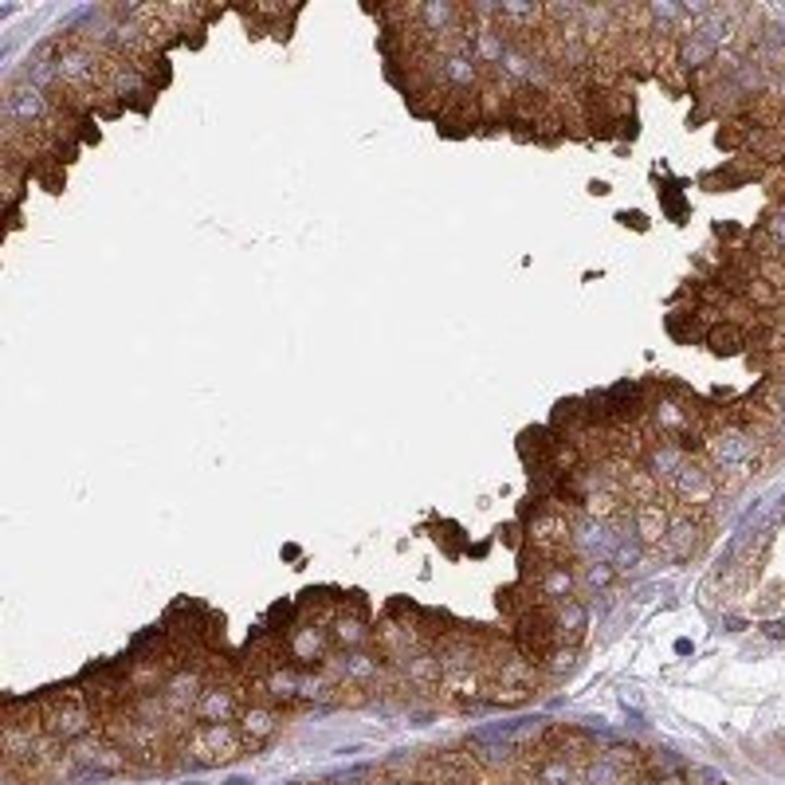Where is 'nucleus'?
Instances as JSON below:
<instances>
[{
  "label": "nucleus",
  "mask_w": 785,
  "mask_h": 785,
  "mask_svg": "<svg viewBox=\"0 0 785 785\" xmlns=\"http://www.w3.org/2000/svg\"><path fill=\"white\" fill-rule=\"evenodd\" d=\"M633 526H636V543L645 546H660L668 538V526H672V514L664 503H645L633 507Z\"/></svg>",
  "instance_id": "obj_8"
},
{
  "label": "nucleus",
  "mask_w": 785,
  "mask_h": 785,
  "mask_svg": "<svg viewBox=\"0 0 785 785\" xmlns=\"http://www.w3.org/2000/svg\"><path fill=\"white\" fill-rule=\"evenodd\" d=\"M774 409H777V412H785V382H777V385H774Z\"/></svg>",
  "instance_id": "obj_17"
},
{
  "label": "nucleus",
  "mask_w": 785,
  "mask_h": 785,
  "mask_svg": "<svg viewBox=\"0 0 785 785\" xmlns=\"http://www.w3.org/2000/svg\"><path fill=\"white\" fill-rule=\"evenodd\" d=\"M668 334L680 342V346H692V342H699V338H707V322H703V310L692 307V310H672V315L664 318Z\"/></svg>",
  "instance_id": "obj_10"
},
{
  "label": "nucleus",
  "mask_w": 785,
  "mask_h": 785,
  "mask_svg": "<svg viewBox=\"0 0 785 785\" xmlns=\"http://www.w3.org/2000/svg\"><path fill=\"white\" fill-rule=\"evenodd\" d=\"M377 785H417V782H401V777H382Z\"/></svg>",
  "instance_id": "obj_18"
},
{
  "label": "nucleus",
  "mask_w": 785,
  "mask_h": 785,
  "mask_svg": "<svg viewBox=\"0 0 785 785\" xmlns=\"http://www.w3.org/2000/svg\"><path fill=\"white\" fill-rule=\"evenodd\" d=\"M0 114H4V134H36L44 122L56 118V111H52V94L24 76L9 79Z\"/></svg>",
  "instance_id": "obj_1"
},
{
  "label": "nucleus",
  "mask_w": 785,
  "mask_h": 785,
  "mask_svg": "<svg viewBox=\"0 0 785 785\" xmlns=\"http://www.w3.org/2000/svg\"><path fill=\"white\" fill-rule=\"evenodd\" d=\"M554 633H558V645H573L581 648L589 633V605L581 598H570L554 605Z\"/></svg>",
  "instance_id": "obj_7"
},
{
  "label": "nucleus",
  "mask_w": 785,
  "mask_h": 785,
  "mask_svg": "<svg viewBox=\"0 0 785 785\" xmlns=\"http://www.w3.org/2000/svg\"><path fill=\"white\" fill-rule=\"evenodd\" d=\"M750 138H754V126H747V122H727L715 141H719V150L739 153V150H750Z\"/></svg>",
  "instance_id": "obj_13"
},
{
  "label": "nucleus",
  "mask_w": 785,
  "mask_h": 785,
  "mask_svg": "<svg viewBox=\"0 0 785 785\" xmlns=\"http://www.w3.org/2000/svg\"><path fill=\"white\" fill-rule=\"evenodd\" d=\"M578 581H581V589H589V593H605V589L617 581V566H613V561H581Z\"/></svg>",
  "instance_id": "obj_11"
},
{
  "label": "nucleus",
  "mask_w": 785,
  "mask_h": 785,
  "mask_svg": "<svg viewBox=\"0 0 785 785\" xmlns=\"http://www.w3.org/2000/svg\"><path fill=\"white\" fill-rule=\"evenodd\" d=\"M707 452L710 459L727 471H750L754 468V452H758V436L750 429H739V424H730V429L715 432L707 436Z\"/></svg>",
  "instance_id": "obj_3"
},
{
  "label": "nucleus",
  "mask_w": 785,
  "mask_h": 785,
  "mask_svg": "<svg viewBox=\"0 0 785 785\" xmlns=\"http://www.w3.org/2000/svg\"><path fill=\"white\" fill-rule=\"evenodd\" d=\"M668 487H672V496L680 499V503H707L710 496H715V476H710L707 464H699V459H683V468L675 471L672 479H668Z\"/></svg>",
  "instance_id": "obj_5"
},
{
  "label": "nucleus",
  "mask_w": 785,
  "mask_h": 785,
  "mask_svg": "<svg viewBox=\"0 0 785 785\" xmlns=\"http://www.w3.org/2000/svg\"><path fill=\"white\" fill-rule=\"evenodd\" d=\"M770 636H785V625H766Z\"/></svg>",
  "instance_id": "obj_19"
},
{
  "label": "nucleus",
  "mask_w": 785,
  "mask_h": 785,
  "mask_svg": "<svg viewBox=\"0 0 785 785\" xmlns=\"http://www.w3.org/2000/svg\"><path fill=\"white\" fill-rule=\"evenodd\" d=\"M243 703V680H213L205 683V692L193 707V723L196 727H220V723H236Z\"/></svg>",
  "instance_id": "obj_2"
},
{
  "label": "nucleus",
  "mask_w": 785,
  "mask_h": 785,
  "mask_svg": "<svg viewBox=\"0 0 785 785\" xmlns=\"http://www.w3.org/2000/svg\"><path fill=\"white\" fill-rule=\"evenodd\" d=\"M519 531H523V523H507V526H499V538H503L507 546H514V550H523V538H519Z\"/></svg>",
  "instance_id": "obj_14"
},
{
  "label": "nucleus",
  "mask_w": 785,
  "mask_h": 785,
  "mask_svg": "<svg viewBox=\"0 0 785 785\" xmlns=\"http://www.w3.org/2000/svg\"><path fill=\"white\" fill-rule=\"evenodd\" d=\"M538 668H543V675H550V680H561L566 672H573V668H578V648H573V645H558Z\"/></svg>",
  "instance_id": "obj_12"
},
{
  "label": "nucleus",
  "mask_w": 785,
  "mask_h": 785,
  "mask_svg": "<svg viewBox=\"0 0 785 785\" xmlns=\"http://www.w3.org/2000/svg\"><path fill=\"white\" fill-rule=\"evenodd\" d=\"M699 546H703V523H699V519H695L692 511L672 514V526H668V538H664L668 558L687 561V558H695V554H699Z\"/></svg>",
  "instance_id": "obj_6"
},
{
  "label": "nucleus",
  "mask_w": 785,
  "mask_h": 785,
  "mask_svg": "<svg viewBox=\"0 0 785 785\" xmlns=\"http://www.w3.org/2000/svg\"><path fill=\"white\" fill-rule=\"evenodd\" d=\"M715 236H727V240H735V236H742L739 225H715Z\"/></svg>",
  "instance_id": "obj_16"
},
{
  "label": "nucleus",
  "mask_w": 785,
  "mask_h": 785,
  "mask_svg": "<svg viewBox=\"0 0 785 785\" xmlns=\"http://www.w3.org/2000/svg\"><path fill=\"white\" fill-rule=\"evenodd\" d=\"M707 350L715 357H735V354H742V350L750 346V334H747V327L742 322H735V318H723V322H710V330H707Z\"/></svg>",
  "instance_id": "obj_9"
},
{
  "label": "nucleus",
  "mask_w": 785,
  "mask_h": 785,
  "mask_svg": "<svg viewBox=\"0 0 785 785\" xmlns=\"http://www.w3.org/2000/svg\"><path fill=\"white\" fill-rule=\"evenodd\" d=\"M283 727V710L272 707V703H248L236 719V730H240L243 754H260L268 742L280 735Z\"/></svg>",
  "instance_id": "obj_4"
},
{
  "label": "nucleus",
  "mask_w": 785,
  "mask_h": 785,
  "mask_svg": "<svg viewBox=\"0 0 785 785\" xmlns=\"http://www.w3.org/2000/svg\"><path fill=\"white\" fill-rule=\"evenodd\" d=\"M617 220H621V225H633V228H636V232H645V228H648L645 213H621V216H617Z\"/></svg>",
  "instance_id": "obj_15"
}]
</instances>
